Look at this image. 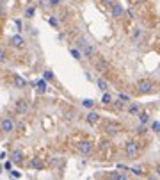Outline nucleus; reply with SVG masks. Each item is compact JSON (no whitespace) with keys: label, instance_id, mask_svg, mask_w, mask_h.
I'll return each instance as SVG.
<instances>
[{"label":"nucleus","instance_id":"23","mask_svg":"<svg viewBox=\"0 0 160 180\" xmlns=\"http://www.w3.org/2000/svg\"><path fill=\"white\" fill-rule=\"evenodd\" d=\"M34 13H36V9H34V7H29V9L25 11V16H27V18H32Z\"/></svg>","mask_w":160,"mask_h":180},{"label":"nucleus","instance_id":"14","mask_svg":"<svg viewBox=\"0 0 160 180\" xmlns=\"http://www.w3.org/2000/svg\"><path fill=\"white\" fill-rule=\"evenodd\" d=\"M128 112H130L132 116H134V114H139L140 112V105L139 103H132V105L128 107Z\"/></svg>","mask_w":160,"mask_h":180},{"label":"nucleus","instance_id":"8","mask_svg":"<svg viewBox=\"0 0 160 180\" xmlns=\"http://www.w3.org/2000/svg\"><path fill=\"white\" fill-rule=\"evenodd\" d=\"M16 112L27 114V112H29V102L27 100H18L16 102Z\"/></svg>","mask_w":160,"mask_h":180},{"label":"nucleus","instance_id":"37","mask_svg":"<svg viewBox=\"0 0 160 180\" xmlns=\"http://www.w3.org/2000/svg\"><path fill=\"white\" fill-rule=\"evenodd\" d=\"M157 175H158V177H160V164H158V166H157Z\"/></svg>","mask_w":160,"mask_h":180},{"label":"nucleus","instance_id":"13","mask_svg":"<svg viewBox=\"0 0 160 180\" xmlns=\"http://www.w3.org/2000/svg\"><path fill=\"white\" fill-rule=\"evenodd\" d=\"M107 177H109V178H114V180H125V178H126V175H123V173H116V171H110Z\"/></svg>","mask_w":160,"mask_h":180},{"label":"nucleus","instance_id":"4","mask_svg":"<svg viewBox=\"0 0 160 180\" xmlns=\"http://www.w3.org/2000/svg\"><path fill=\"white\" fill-rule=\"evenodd\" d=\"M0 128H2V132L9 134V132H13V130H14V123H13V120H11V118H2Z\"/></svg>","mask_w":160,"mask_h":180},{"label":"nucleus","instance_id":"24","mask_svg":"<svg viewBox=\"0 0 160 180\" xmlns=\"http://www.w3.org/2000/svg\"><path fill=\"white\" fill-rule=\"evenodd\" d=\"M139 36H140V29H134V32H132V39H139Z\"/></svg>","mask_w":160,"mask_h":180},{"label":"nucleus","instance_id":"33","mask_svg":"<svg viewBox=\"0 0 160 180\" xmlns=\"http://www.w3.org/2000/svg\"><path fill=\"white\" fill-rule=\"evenodd\" d=\"M59 4H60V0H50V5H54V7L59 5Z\"/></svg>","mask_w":160,"mask_h":180},{"label":"nucleus","instance_id":"30","mask_svg":"<svg viewBox=\"0 0 160 180\" xmlns=\"http://www.w3.org/2000/svg\"><path fill=\"white\" fill-rule=\"evenodd\" d=\"M48 23H50V25H54V27H57V25H59V21L55 20V18H48Z\"/></svg>","mask_w":160,"mask_h":180},{"label":"nucleus","instance_id":"6","mask_svg":"<svg viewBox=\"0 0 160 180\" xmlns=\"http://www.w3.org/2000/svg\"><path fill=\"white\" fill-rule=\"evenodd\" d=\"M119 130H121L119 123H107V125H105V132H107L109 136H116Z\"/></svg>","mask_w":160,"mask_h":180},{"label":"nucleus","instance_id":"2","mask_svg":"<svg viewBox=\"0 0 160 180\" xmlns=\"http://www.w3.org/2000/svg\"><path fill=\"white\" fill-rule=\"evenodd\" d=\"M110 14H112V18H114V20H121V18L126 14V11H125V7H123L121 4L116 2V4L110 7Z\"/></svg>","mask_w":160,"mask_h":180},{"label":"nucleus","instance_id":"9","mask_svg":"<svg viewBox=\"0 0 160 180\" xmlns=\"http://www.w3.org/2000/svg\"><path fill=\"white\" fill-rule=\"evenodd\" d=\"M13 86L16 87V89H23V87H27V80L20 77V75H14L13 77Z\"/></svg>","mask_w":160,"mask_h":180},{"label":"nucleus","instance_id":"25","mask_svg":"<svg viewBox=\"0 0 160 180\" xmlns=\"http://www.w3.org/2000/svg\"><path fill=\"white\" fill-rule=\"evenodd\" d=\"M151 130H153V132H160V121H153Z\"/></svg>","mask_w":160,"mask_h":180},{"label":"nucleus","instance_id":"15","mask_svg":"<svg viewBox=\"0 0 160 180\" xmlns=\"http://www.w3.org/2000/svg\"><path fill=\"white\" fill-rule=\"evenodd\" d=\"M139 120H140V123H144V125H146V123L149 121V114H148L146 111H140V112H139Z\"/></svg>","mask_w":160,"mask_h":180},{"label":"nucleus","instance_id":"21","mask_svg":"<svg viewBox=\"0 0 160 180\" xmlns=\"http://www.w3.org/2000/svg\"><path fill=\"white\" fill-rule=\"evenodd\" d=\"M98 87H100L101 91H107V82L103 79H98Z\"/></svg>","mask_w":160,"mask_h":180},{"label":"nucleus","instance_id":"10","mask_svg":"<svg viewBox=\"0 0 160 180\" xmlns=\"http://www.w3.org/2000/svg\"><path fill=\"white\" fill-rule=\"evenodd\" d=\"M80 46L84 48V55H85V57H93V54H94V48H93L91 45H87L84 39H80Z\"/></svg>","mask_w":160,"mask_h":180},{"label":"nucleus","instance_id":"26","mask_svg":"<svg viewBox=\"0 0 160 180\" xmlns=\"http://www.w3.org/2000/svg\"><path fill=\"white\" fill-rule=\"evenodd\" d=\"M125 103H126V102L125 100H118V103H116V109H118V111H121V109H125Z\"/></svg>","mask_w":160,"mask_h":180},{"label":"nucleus","instance_id":"34","mask_svg":"<svg viewBox=\"0 0 160 180\" xmlns=\"http://www.w3.org/2000/svg\"><path fill=\"white\" fill-rule=\"evenodd\" d=\"M0 61H2V62H5V52H4V50L0 52Z\"/></svg>","mask_w":160,"mask_h":180},{"label":"nucleus","instance_id":"11","mask_svg":"<svg viewBox=\"0 0 160 180\" xmlns=\"http://www.w3.org/2000/svg\"><path fill=\"white\" fill-rule=\"evenodd\" d=\"M98 120H100V114H98V112H94V111L87 112V116H85V121H87L89 125H94Z\"/></svg>","mask_w":160,"mask_h":180},{"label":"nucleus","instance_id":"20","mask_svg":"<svg viewBox=\"0 0 160 180\" xmlns=\"http://www.w3.org/2000/svg\"><path fill=\"white\" fill-rule=\"evenodd\" d=\"M45 86H46V84H45V80H39V82H38V91H39V93H45V91H46V87H45Z\"/></svg>","mask_w":160,"mask_h":180},{"label":"nucleus","instance_id":"29","mask_svg":"<svg viewBox=\"0 0 160 180\" xmlns=\"http://www.w3.org/2000/svg\"><path fill=\"white\" fill-rule=\"evenodd\" d=\"M11 177H13V178H20L21 173L20 171H16V169H13V171H11Z\"/></svg>","mask_w":160,"mask_h":180},{"label":"nucleus","instance_id":"35","mask_svg":"<svg viewBox=\"0 0 160 180\" xmlns=\"http://www.w3.org/2000/svg\"><path fill=\"white\" fill-rule=\"evenodd\" d=\"M132 171H134L135 175H142V171H140L139 168H132Z\"/></svg>","mask_w":160,"mask_h":180},{"label":"nucleus","instance_id":"7","mask_svg":"<svg viewBox=\"0 0 160 180\" xmlns=\"http://www.w3.org/2000/svg\"><path fill=\"white\" fill-rule=\"evenodd\" d=\"M9 43H11V45H13L14 48H21V46L25 45V39L21 38V34H14V36H11Z\"/></svg>","mask_w":160,"mask_h":180},{"label":"nucleus","instance_id":"18","mask_svg":"<svg viewBox=\"0 0 160 180\" xmlns=\"http://www.w3.org/2000/svg\"><path fill=\"white\" fill-rule=\"evenodd\" d=\"M110 102H112V96H110L109 93H105V95L101 96V103H103V105H109Z\"/></svg>","mask_w":160,"mask_h":180},{"label":"nucleus","instance_id":"19","mask_svg":"<svg viewBox=\"0 0 160 180\" xmlns=\"http://www.w3.org/2000/svg\"><path fill=\"white\" fill-rule=\"evenodd\" d=\"M82 105H84V107H87V109H93L94 102L91 100V98H85V100H82Z\"/></svg>","mask_w":160,"mask_h":180},{"label":"nucleus","instance_id":"12","mask_svg":"<svg viewBox=\"0 0 160 180\" xmlns=\"http://www.w3.org/2000/svg\"><path fill=\"white\" fill-rule=\"evenodd\" d=\"M11 159L14 160V162H21V160H23V152H21V150H14V152L11 153Z\"/></svg>","mask_w":160,"mask_h":180},{"label":"nucleus","instance_id":"32","mask_svg":"<svg viewBox=\"0 0 160 180\" xmlns=\"http://www.w3.org/2000/svg\"><path fill=\"white\" fill-rule=\"evenodd\" d=\"M137 132H139V134H144V132H146V127H144V123H142L139 128H137Z\"/></svg>","mask_w":160,"mask_h":180},{"label":"nucleus","instance_id":"36","mask_svg":"<svg viewBox=\"0 0 160 180\" xmlns=\"http://www.w3.org/2000/svg\"><path fill=\"white\" fill-rule=\"evenodd\" d=\"M126 14H128L130 18H134V11H132V9H128V11H126Z\"/></svg>","mask_w":160,"mask_h":180},{"label":"nucleus","instance_id":"1","mask_svg":"<svg viewBox=\"0 0 160 180\" xmlns=\"http://www.w3.org/2000/svg\"><path fill=\"white\" fill-rule=\"evenodd\" d=\"M135 87H137V93H139V95H148V93L153 91V82L148 80V79H140V80H137Z\"/></svg>","mask_w":160,"mask_h":180},{"label":"nucleus","instance_id":"31","mask_svg":"<svg viewBox=\"0 0 160 180\" xmlns=\"http://www.w3.org/2000/svg\"><path fill=\"white\" fill-rule=\"evenodd\" d=\"M119 98H121V100H125V102L130 100V96H128V95H125V93H119Z\"/></svg>","mask_w":160,"mask_h":180},{"label":"nucleus","instance_id":"22","mask_svg":"<svg viewBox=\"0 0 160 180\" xmlns=\"http://www.w3.org/2000/svg\"><path fill=\"white\" fill-rule=\"evenodd\" d=\"M43 77H45V80H52V79H54V73H52V70H46V71L43 73Z\"/></svg>","mask_w":160,"mask_h":180},{"label":"nucleus","instance_id":"27","mask_svg":"<svg viewBox=\"0 0 160 180\" xmlns=\"http://www.w3.org/2000/svg\"><path fill=\"white\" fill-rule=\"evenodd\" d=\"M13 162H14V160H13ZM13 162H11V160H7V162H4V169H5V171H9V169L13 168Z\"/></svg>","mask_w":160,"mask_h":180},{"label":"nucleus","instance_id":"38","mask_svg":"<svg viewBox=\"0 0 160 180\" xmlns=\"http://www.w3.org/2000/svg\"><path fill=\"white\" fill-rule=\"evenodd\" d=\"M134 2H137V4H140V2H144V0H134Z\"/></svg>","mask_w":160,"mask_h":180},{"label":"nucleus","instance_id":"39","mask_svg":"<svg viewBox=\"0 0 160 180\" xmlns=\"http://www.w3.org/2000/svg\"><path fill=\"white\" fill-rule=\"evenodd\" d=\"M5 2H7V0H2V4H5Z\"/></svg>","mask_w":160,"mask_h":180},{"label":"nucleus","instance_id":"16","mask_svg":"<svg viewBox=\"0 0 160 180\" xmlns=\"http://www.w3.org/2000/svg\"><path fill=\"white\" fill-rule=\"evenodd\" d=\"M30 168L41 169V168H43V160H41V159H34V160H30Z\"/></svg>","mask_w":160,"mask_h":180},{"label":"nucleus","instance_id":"3","mask_svg":"<svg viewBox=\"0 0 160 180\" xmlns=\"http://www.w3.org/2000/svg\"><path fill=\"white\" fill-rule=\"evenodd\" d=\"M93 146H94V144H93V141L85 139V141H80L77 148H78V153H82V155H89V153L93 152Z\"/></svg>","mask_w":160,"mask_h":180},{"label":"nucleus","instance_id":"28","mask_svg":"<svg viewBox=\"0 0 160 180\" xmlns=\"http://www.w3.org/2000/svg\"><path fill=\"white\" fill-rule=\"evenodd\" d=\"M101 4H103V5H109V7H112V5L116 4V0H101Z\"/></svg>","mask_w":160,"mask_h":180},{"label":"nucleus","instance_id":"5","mask_svg":"<svg viewBox=\"0 0 160 180\" xmlns=\"http://www.w3.org/2000/svg\"><path fill=\"white\" fill-rule=\"evenodd\" d=\"M125 152H126V155H128V157H132V159H134V157L137 155V152H139V150H137V144H135L134 141H128V143L125 144Z\"/></svg>","mask_w":160,"mask_h":180},{"label":"nucleus","instance_id":"17","mask_svg":"<svg viewBox=\"0 0 160 180\" xmlns=\"http://www.w3.org/2000/svg\"><path fill=\"white\" fill-rule=\"evenodd\" d=\"M69 54H71V57H73V59H82V52L77 50V48H71V50H69Z\"/></svg>","mask_w":160,"mask_h":180}]
</instances>
